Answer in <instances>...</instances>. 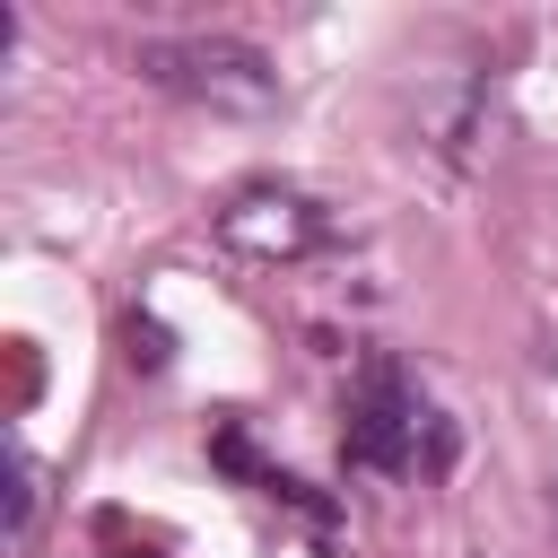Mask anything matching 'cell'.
I'll use <instances>...</instances> for the list:
<instances>
[{"instance_id": "1", "label": "cell", "mask_w": 558, "mask_h": 558, "mask_svg": "<svg viewBox=\"0 0 558 558\" xmlns=\"http://www.w3.org/2000/svg\"><path fill=\"white\" fill-rule=\"evenodd\" d=\"M131 70L166 96H192V105H218V113H262L279 96V61L244 35H140Z\"/></svg>"}, {"instance_id": "2", "label": "cell", "mask_w": 558, "mask_h": 558, "mask_svg": "<svg viewBox=\"0 0 558 558\" xmlns=\"http://www.w3.org/2000/svg\"><path fill=\"white\" fill-rule=\"evenodd\" d=\"M418 427H427V410L401 392V375L392 366H366L357 375V401H349V462L357 471H410L418 462Z\"/></svg>"}, {"instance_id": "3", "label": "cell", "mask_w": 558, "mask_h": 558, "mask_svg": "<svg viewBox=\"0 0 558 558\" xmlns=\"http://www.w3.org/2000/svg\"><path fill=\"white\" fill-rule=\"evenodd\" d=\"M227 235L244 244V253H314L323 244V218L296 201V192H244L235 209H227Z\"/></svg>"}, {"instance_id": "4", "label": "cell", "mask_w": 558, "mask_h": 558, "mask_svg": "<svg viewBox=\"0 0 558 558\" xmlns=\"http://www.w3.org/2000/svg\"><path fill=\"white\" fill-rule=\"evenodd\" d=\"M9 532H17V541L35 532V462H26V453H9Z\"/></svg>"}, {"instance_id": "5", "label": "cell", "mask_w": 558, "mask_h": 558, "mask_svg": "<svg viewBox=\"0 0 558 558\" xmlns=\"http://www.w3.org/2000/svg\"><path fill=\"white\" fill-rule=\"evenodd\" d=\"M131 357H148V366H166V331H157V323H131Z\"/></svg>"}]
</instances>
